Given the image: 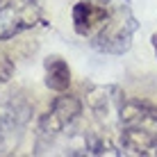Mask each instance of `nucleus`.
I'll list each match as a JSON object with an SVG mask.
<instances>
[{"mask_svg": "<svg viewBox=\"0 0 157 157\" xmlns=\"http://www.w3.org/2000/svg\"><path fill=\"white\" fill-rule=\"evenodd\" d=\"M73 28L96 50L121 55L137 32L128 0H80L73 7Z\"/></svg>", "mask_w": 157, "mask_h": 157, "instance_id": "nucleus-1", "label": "nucleus"}, {"mask_svg": "<svg viewBox=\"0 0 157 157\" xmlns=\"http://www.w3.org/2000/svg\"><path fill=\"white\" fill-rule=\"evenodd\" d=\"M41 21L36 0H0V41H7Z\"/></svg>", "mask_w": 157, "mask_h": 157, "instance_id": "nucleus-2", "label": "nucleus"}, {"mask_svg": "<svg viewBox=\"0 0 157 157\" xmlns=\"http://www.w3.org/2000/svg\"><path fill=\"white\" fill-rule=\"evenodd\" d=\"M82 112V105H80L78 98L73 96H62V98L55 100V105L48 109V114L41 118V132L43 134H59L64 132L75 118Z\"/></svg>", "mask_w": 157, "mask_h": 157, "instance_id": "nucleus-3", "label": "nucleus"}, {"mask_svg": "<svg viewBox=\"0 0 157 157\" xmlns=\"http://www.w3.org/2000/svg\"><path fill=\"white\" fill-rule=\"evenodd\" d=\"M28 118V105L21 98H14L12 94L0 96V146L7 139H12Z\"/></svg>", "mask_w": 157, "mask_h": 157, "instance_id": "nucleus-4", "label": "nucleus"}, {"mask_svg": "<svg viewBox=\"0 0 157 157\" xmlns=\"http://www.w3.org/2000/svg\"><path fill=\"white\" fill-rule=\"evenodd\" d=\"M121 144L132 155H157V132L137 125H121Z\"/></svg>", "mask_w": 157, "mask_h": 157, "instance_id": "nucleus-5", "label": "nucleus"}, {"mask_svg": "<svg viewBox=\"0 0 157 157\" xmlns=\"http://www.w3.org/2000/svg\"><path fill=\"white\" fill-rule=\"evenodd\" d=\"M71 84V68L62 57L52 55L46 59V86L52 91H66Z\"/></svg>", "mask_w": 157, "mask_h": 157, "instance_id": "nucleus-6", "label": "nucleus"}, {"mask_svg": "<svg viewBox=\"0 0 157 157\" xmlns=\"http://www.w3.org/2000/svg\"><path fill=\"white\" fill-rule=\"evenodd\" d=\"M12 71H14V64L7 59V55H2V52H0V84H5V82L9 80Z\"/></svg>", "mask_w": 157, "mask_h": 157, "instance_id": "nucleus-7", "label": "nucleus"}, {"mask_svg": "<svg viewBox=\"0 0 157 157\" xmlns=\"http://www.w3.org/2000/svg\"><path fill=\"white\" fill-rule=\"evenodd\" d=\"M153 46H155V55H157V32L153 34Z\"/></svg>", "mask_w": 157, "mask_h": 157, "instance_id": "nucleus-8", "label": "nucleus"}]
</instances>
